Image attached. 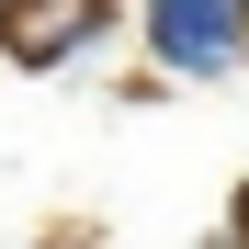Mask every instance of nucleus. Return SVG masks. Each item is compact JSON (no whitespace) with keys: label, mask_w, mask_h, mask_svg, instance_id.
<instances>
[{"label":"nucleus","mask_w":249,"mask_h":249,"mask_svg":"<svg viewBox=\"0 0 249 249\" xmlns=\"http://www.w3.org/2000/svg\"><path fill=\"white\" fill-rule=\"evenodd\" d=\"M136 34L170 79H227L249 68V0H136Z\"/></svg>","instance_id":"nucleus-1"},{"label":"nucleus","mask_w":249,"mask_h":249,"mask_svg":"<svg viewBox=\"0 0 249 249\" xmlns=\"http://www.w3.org/2000/svg\"><path fill=\"white\" fill-rule=\"evenodd\" d=\"M113 46V0H0V57L12 68H68Z\"/></svg>","instance_id":"nucleus-2"},{"label":"nucleus","mask_w":249,"mask_h":249,"mask_svg":"<svg viewBox=\"0 0 249 249\" xmlns=\"http://www.w3.org/2000/svg\"><path fill=\"white\" fill-rule=\"evenodd\" d=\"M227 238H238V249H249V181H238V193H227Z\"/></svg>","instance_id":"nucleus-3"},{"label":"nucleus","mask_w":249,"mask_h":249,"mask_svg":"<svg viewBox=\"0 0 249 249\" xmlns=\"http://www.w3.org/2000/svg\"><path fill=\"white\" fill-rule=\"evenodd\" d=\"M227 249H238V238H227Z\"/></svg>","instance_id":"nucleus-4"}]
</instances>
